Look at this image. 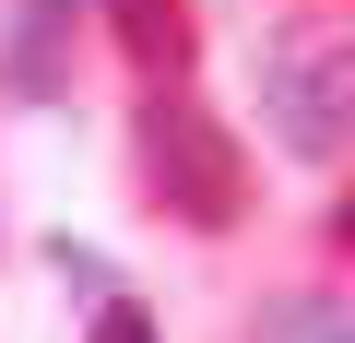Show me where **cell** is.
I'll use <instances>...</instances> for the list:
<instances>
[{
  "instance_id": "1",
  "label": "cell",
  "mask_w": 355,
  "mask_h": 343,
  "mask_svg": "<svg viewBox=\"0 0 355 343\" xmlns=\"http://www.w3.org/2000/svg\"><path fill=\"white\" fill-rule=\"evenodd\" d=\"M142 166H154V190H166L178 225H237V202H249L237 142H225L190 95H154V107H142Z\"/></svg>"
},
{
  "instance_id": "2",
  "label": "cell",
  "mask_w": 355,
  "mask_h": 343,
  "mask_svg": "<svg viewBox=\"0 0 355 343\" xmlns=\"http://www.w3.org/2000/svg\"><path fill=\"white\" fill-rule=\"evenodd\" d=\"M272 118H284L296 154H331V142H343V71H331L320 48H284V60H272Z\"/></svg>"
},
{
  "instance_id": "3",
  "label": "cell",
  "mask_w": 355,
  "mask_h": 343,
  "mask_svg": "<svg viewBox=\"0 0 355 343\" xmlns=\"http://www.w3.org/2000/svg\"><path fill=\"white\" fill-rule=\"evenodd\" d=\"M261 343H355V319H343L331 296H284V308L261 319Z\"/></svg>"
},
{
  "instance_id": "4",
  "label": "cell",
  "mask_w": 355,
  "mask_h": 343,
  "mask_svg": "<svg viewBox=\"0 0 355 343\" xmlns=\"http://www.w3.org/2000/svg\"><path fill=\"white\" fill-rule=\"evenodd\" d=\"M119 36L142 60H178V0H119Z\"/></svg>"
},
{
  "instance_id": "5",
  "label": "cell",
  "mask_w": 355,
  "mask_h": 343,
  "mask_svg": "<svg viewBox=\"0 0 355 343\" xmlns=\"http://www.w3.org/2000/svg\"><path fill=\"white\" fill-rule=\"evenodd\" d=\"M95 343H154V319H142V308H107V319H95Z\"/></svg>"
},
{
  "instance_id": "6",
  "label": "cell",
  "mask_w": 355,
  "mask_h": 343,
  "mask_svg": "<svg viewBox=\"0 0 355 343\" xmlns=\"http://www.w3.org/2000/svg\"><path fill=\"white\" fill-rule=\"evenodd\" d=\"M60 12H71V0H24V24H36V36H48V24H60Z\"/></svg>"
}]
</instances>
